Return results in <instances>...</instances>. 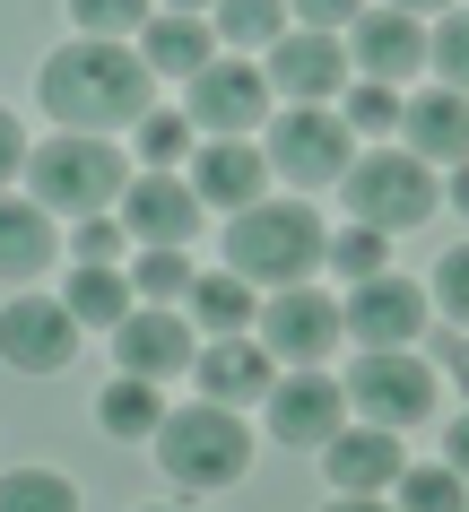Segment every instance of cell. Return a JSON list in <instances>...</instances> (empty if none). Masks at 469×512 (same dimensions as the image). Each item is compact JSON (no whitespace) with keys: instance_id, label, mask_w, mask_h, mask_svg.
<instances>
[{"instance_id":"33","label":"cell","mask_w":469,"mask_h":512,"mask_svg":"<svg viewBox=\"0 0 469 512\" xmlns=\"http://www.w3.org/2000/svg\"><path fill=\"white\" fill-rule=\"evenodd\" d=\"M70 27L79 35H139L148 27V0H70Z\"/></svg>"},{"instance_id":"1","label":"cell","mask_w":469,"mask_h":512,"mask_svg":"<svg viewBox=\"0 0 469 512\" xmlns=\"http://www.w3.org/2000/svg\"><path fill=\"white\" fill-rule=\"evenodd\" d=\"M148 96H157V70L122 35H79L44 61V113L61 131H139Z\"/></svg>"},{"instance_id":"15","label":"cell","mask_w":469,"mask_h":512,"mask_svg":"<svg viewBox=\"0 0 469 512\" xmlns=\"http://www.w3.org/2000/svg\"><path fill=\"white\" fill-rule=\"evenodd\" d=\"M113 209H122V226H131V243H183V252H192V235H200V209H209V200L192 191V174L157 165V174H131Z\"/></svg>"},{"instance_id":"22","label":"cell","mask_w":469,"mask_h":512,"mask_svg":"<svg viewBox=\"0 0 469 512\" xmlns=\"http://www.w3.org/2000/svg\"><path fill=\"white\" fill-rule=\"evenodd\" d=\"M139 61L157 70V79H192L200 61H218V35L200 27V9H148V27H139Z\"/></svg>"},{"instance_id":"16","label":"cell","mask_w":469,"mask_h":512,"mask_svg":"<svg viewBox=\"0 0 469 512\" xmlns=\"http://www.w3.org/2000/svg\"><path fill=\"white\" fill-rule=\"evenodd\" d=\"M348 61H357L365 79H417L426 70V18H409V9H357V27H348Z\"/></svg>"},{"instance_id":"14","label":"cell","mask_w":469,"mask_h":512,"mask_svg":"<svg viewBox=\"0 0 469 512\" xmlns=\"http://www.w3.org/2000/svg\"><path fill=\"white\" fill-rule=\"evenodd\" d=\"M270 87L287 96V105H339V87H348V44H339L331 27H296V35H278L270 44Z\"/></svg>"},{"instance_id":"13","label":"cell","mask_w":469,"mask_h":512,"mask_svg":"<svg viewBox=\"0 0 469 512\" xmlns=\"http://www.w3.org/2000/svg\"><path fill=\"white\" fill-rule=\"evenodd\" d=\"M426 313H435V296L417 278H391V270L357 278V296L339 304V322H348L357 348H417L426 339Z\"/></svg>"},{"instance_id":"19","label":"cell","mask_w":469,"mask_h":512,"mask_svg":"<svg viewBox=\"0 0 469 512\" xmlns=\"http://www.w3.org/2000/svg\"><path fill=\"white\" fill-rule=\"evenodd\" d=\"M192 191L209 209H244L270 191V157L252 148V131H226V139H200L192 148Z\"/></svg>"},{"instance_id":"36","label":"cell","mask_w":469,"mask_h":512,"mask_svg":"<svg viewBox=\"0 0 469 512\" xmlns=\"http://www.w3.org/2000/svg\"><path fill=\"white\" fill-rule=\"evenodd\" d=\"M122 243H131L122 209H96V217H79V235H70V252H79V261H113Z\"/></svg>"},{"instance_id":"21","label":"cell","mask_w":469,"mask_h":512,"mask_svg":"<svg viewBox=\"0 0 469 512\" xmlns=\"http://www.w3.org/2000/svg\"><path fill=\"white\" fill-rule=\"evenodd\" d=\"M53 209H44V200H9V191H0V278H9V287H35V278L53 270Z\"/></svg>"},{"instance_id":"38","label":"cell","mask_w":469,"mask_h":512,"mask_svg":"<svg viewBox=\"0 0 469 512\" xmlns=\"http://www.w3.org/2000/svg\"><path fill=\"white\" fill-rule=\"evenodd\" d=\"M18 165H27V131H18V113L0 105V183H9Z\"/></svg>"},{"instance_id":"39","label":"cell","mask_w":469,"mask_h":512,"mask_svg":"<svg viewBox=\"0 0 469 512\" xmlns=\"http://www.w3.org/2000/svg\"><path fill=\"white\" fill-rule=\"evenodd\" d=\"M443 460H452V469H461V478H469V408H461V417H452V434H443Z\"/></svg>"},{"instance_id":"11","label":"cell","mask_w":469,"mask_h":512,"mask_svg":"<svg viewBox=\"0 0 469 512\" xmlns=\"http://www.w3.org/2000/svg\"><path fill=\"white\" fill-rule=\"evenodd\" d=\"M348 426V382H331L322 365H278L270 382V434L287 452H322Z\"/></svg>"},{"instance_id":"24","label":"cell","mask_w":469,"mask_h":512,"mask_svg":"<svg viewBox=\"0 0 469 512\" xmlns=\"http://www.w3.org/2000/svg\"><path fill=\"white\" fill-rule=\"evenodd\" d=\"M61 304L79 313V330H87V322H96V330H113V322H122V313L139 304V287H131L122 270H113V261H79V270H70V287H61Z\"/></svg>"},{"instance_id":"41","label":"cell","mask_w":469,"mask_h":512,"mask_svg":"<svg viewBox=\"0 0 469 512\" xmlns=\"http://www.w3.org/2000/svg\"><path fill=\"white\" fill-rule=\"evenodd\" d=\"M443 200H452V209H461V217H469V157H461V165H452V183H443Z\"/></svg>"},{"instance_id":"28","label":"cell","mask_w":469,"mask_h":512,"mask_svg":"<svg viewBox=\"0 0 469 512\" xmlns=\"http://www.w3.org/2000/svg\"><path fill=\"white\" fill-rule=\"evenodd\" d=\"M79 504V486L53 478V469H9L0 478V512H70Z\"/></svg>"},{"instance_id":"8","label":"cell","mask_w":469,"mask_h":512,"mask_svg":"<svg viewBox=\"0 0 469 512\" xmlns=\"http://www.w3.org/2000/svg\"><path fill=\"white\" fill-rule=\"evenodd\" d=\"M270 105H278L270 70H261V61H244V53H218V61H200L192 79H183V113H192V131H209V139L261 131V122H270Z\"/></svg>"},{"instance_id":"4","label":"cell","mask_w":469,"mask_h":512,"mask_svg":"<svg viewBox=\"0 0 469 512\" xmlns=\"http://www.w3.org/2000/svg\"><path fill=\"white\" fill-rule=\"evenodd\" d=\"M131 157L113 148V131H53L27 148V200H44L53 217H96L122 200Z\"/></svg>"},{"instance_id":"9","label":"cell","mask_w":469,"mask_h":512,"mask_svg":"<svg viewBox=\"0 0 469 512\" xmlns=\"http://www.w3.org/2000/svg\"><path fill=\"white\" fill-rule=\"evenodd\" d=\"M70 356H79V313L61 296L18 287V296L0 304V365L9 374H61Z\"/></svg>"},{"instance_id":"20","label":"cell","mask_w":469,"mask_h":512,"mask_svg":"<svg viewBox=\"0 0 469 512\" xmlns=\"http://www.w3.org/2000/svg\"><path fill=\"white\" fill-rule=\"evenodd\" d=\"M400 131H409V148H417L426 165H461V157H469V96L435 79L426 96L400 105Z\"/></svg>"},{"instance_id":"25","label":"cell","mask_w":469,"mask_h":512,"mask_svg":"<svg viewBox=\"0 0 469 512\" xmlns=\"http://www.w3.org/2000/svg\"><path fill=\"white\" fill-rule=\"evenodd\" d=\"M157 417H166V391H157L148 374H122V382H105V391H96V426L122 434V443H148V434H157Z\"/></svg>"},{"instance_id":"5","label":"cell","mask_w":469,"mask_h":512,"mask_svg":"<svg viewBox=\"0 0 469 512\" xmlns=\"http://www.w3.org/2000/svg\"><path fill=\"white\" fill-rule=\"evenodd\" d=\"M339 200H348V217L400 235V226H426V217H435L443 183H435V165L417 157V148H365V157H348V174H339Z\"/></svg>"},{"instance_id":"40","label":"cell","mask_w":469,"mask_h":512,"mask_svg":"<svg viewBox=\"0 0 469 512\" xmlns=\"http://www.w3.org/2000/svg\"><path fill=\"white\" fill-rule=\"evenodd\" d=\"M443 365H452V382H461V400H469V330H452V348H443Z\"/></svg>"},{"instance_id":"43","label":"cell","mask_w":469,"mask_h":512,"mask_svg":"<svg viewBox=\"0 0 469 512\" xmlns=\"http://www.w3.org/2000/svg\"><path fill=\"white\" fill-rule=\"evenodd\" d=\"M166 9H209V0H166Z\"/></svg>"},{"instance_id":"32","label":"cell","mask_w":469,"mask_h":512,"mask_svg":"<svg viewBox=\"0 0 469 512\" xmlns=\"http://www.w3.org/2000/svg\"><path fill=\"white\" fill-rule=\"evenodd\" d=\"M426 70L469 96V9H443V27L426 35Z\"/></svg>"},{"instance_id":"18","label":"cell","mask_w":469,"mask_h":512,"mask_svg":"<svg viewBox=\"0 0 469 512\" xmlns=\"http://www.w3.org/2000/svg\"><path fill=\"white\" fill-rule=\"evenodd\" d=\"M409 469V452H400V434L391 426H339L331 443H322V478L339 486V495H391V478Z\"/></svg>"},{"instance_id":"31","label":"cell","mask_w":469,"mask_h":512,"mask_svg":"<svg viewBox=\"0 0 469 512\" xmlns=\"http://www.w3.org/2000/svg\"><path fill=\"white\" fill-rule=\"evenodd\" d=\"M339 113H348V131H365V139L400 131V96H391V79H357V87H339Z\"/></svg>"},{"instance_id":"3","label":"cell","mask_w":469,"mask_h":512,"mask_svg":"<svg viewBox=\"0 0 469 512\" xmlns=\"http://www.w3.org/2000/svg\"><path fill=\"white\" fill-rule=\"evenodd\" d=\"M157 469H166L174 495H226V486L252 469V426H244V408H226L200 391L192 408H166L157 417Z\"/></svg>"},{"instance_id":"26","label":"cell","mask_w":469,"mask_h":512,"mask_svg":"<svg viewBox=\"0 0 469 512\" xmlns=\"http://www.w3.org/2000/svg\"><path fill=\"white\" fill-rule=\"evenodd\" d=\"M209 9H218V44L235 53H270L287 35V0H209Z\"/></svg>"},{"instance_id":"7","label":"cell","mask_w":469,"mask_h":512,"mask_svg":"<svg viewBox=\"0 0 469 512\" xmlns=\"http://www.w3.org/2000/svg\"><path fill=\"white\" fill-rule=\"evenodd\" d=\"M261 157H270V183L339 191L348 157H357V131H348V113H331V105H287V113H270Z\"/></svg>"},{"instance_id":"35","label":"cell","mask_w":469,"mask_h":512,"mask_svg":"<svg viewBox=\"0 0 469 512\" xmlns=\"http://www.w3.org/2000/svg\"><path fill=\"white\" fill-rule=\"evenodd\" d=\"M426 296L443 304V322H452V330H469V243L435 261V287H426Z\"/></svg>"},{"instance_id":"30","label":"cell","mask_w":469,"mask_h":512,"mask_svg":"<svg viewBox=\"0 0 469 512\" xmlns=\"http://www.w3.org/2000/svg\"><path fill=\"white\" fill-rule=\"evenodd\" d=\"M391 495H400L409 512H452V504H469V478L452 469V460H443V469H400Z\"/></svg>"},{"instance_id":"23","label":"cell","mask_w":469,"mask_h":512,"mask_svg":"<svg viewBox=\"0 0 469 512\" xmlns=\"http://www.w3.org/2000/svg\"><path fill=\"white\" fill-rule=\"evenodd\" d=\"M183 313H192L200 330H252V313H261V287H252L244 270H200L192 296H183Z\"/></svg>"},{"instance_id":"10","label":"cell","mask_w":469,"mask_h":512,"mask_svg":"<svg viewBox=\"0 0 469 512\" xmlns=\"http://www.w3.org/2000/svg\"><path fill=\"white\" fill-rule=\"evenodd\" d=\"M252 330H261V348H270L278 365H322V356L348 339L339 304H331V296H313V278H296V287H270V304L252 313Z\"/></svg>"},{"instance_id":"17","label":"cell","mask_w":469,"mask_h":512,"mask_svg":"<svg viewBox=\"0 0 469 512\" xmlns=\"http://www.w3.org/2000/svg\"><path fill=\"white\" fill-rule=\"evenodd\" d=\"M192 382L209 391V400L244 408V400H270V382H278V356L261 348V330H218V339H209V348L192 356Z\"/></svg>"},{"instance_id":"27","label":"cell","mask_w":469,"mask_h":512,"mask_svg":"<svg viewBox=\"0 0 469 512\" xmlns=\"http://www.w3.org/2000/svg\"><path fill=\"white\" fill-rule=\"evenodd\" d=\"M192 261H183V243H139V270H131V287H139V304H183L192 296Z\"/></svg>"},{"instance_id":"37","label":"cell","mask_w":469,"mask_h":512,"mask_svg":"<svg viewBox=\"0 0 469 512\" xmlns=\"http://www.w3.org/2000/svg\"><path fill=\"white\" fill-rule=\"evenodd\" d=\"M357 9H365V0H287V18H296V27H357Z\"/></svg>"},{"instance_id":"2","label":"cell","mask_w":469,"mask_h":512,"mask_svg":"<svg viewBox=\"0 0 469 512\" xmlns=\"http://www.w3.org/2000/svg\"><path fill=\"white\" fill-rule=\"evenodd\" d=\"M322 252H331V235L313 217V191H296V200L261 191L244 209H226V270H244L252 287H296L322 270Z\"/></svg>"},{"instance_id":"34","label":"cell","mask_w":469,"mask_h":512,"mask_svg":"<svg viewBox=\"0 0 469 512\" xmlns=\"http://www.w3.org/2000/svg\"><path fill=\"white\" fill-rule=\"evenodd\" d=\"M139 157L148 165L192 157V113H139Z\"/></svg>"},{"instance_id":"42","label":"cell","mask_w":469,"mask_h":512,"mask_svg":"<svg viewBox=\"0 0 469 512\" xmlns=\"http://www.w3.org/2000/svg\"><path fill=\"white\" fill-rule=\"evenodd\" d=\"M391 9H409V18H443L452 0H391Z\"/></svg>"},{"instance_id":"12","label":"cell","mask_w":469,"mask_h":512,"mask_svg":"<svg viewBox=\"0 0 469 512\" xmlns=\"http://www.w3.org/2000/svg\"><path fill=\"white\" fill-rule=\"evenodd\" d=\"M113 356H122V374L174 382V374H192V356H200V322L183 304H131L113 322Z\"/></svg>"},{"instance_id":"29","label":"cell","mask_w":469,"mask_h":512,"mask_svg":"<svg viewBox=\"0 0 469 512\" xmlns=\"http://www.w3.org/2000/svg\"><path fill=\"white\" fill-rule=\"evenodd\" d=\"M322 261H331L339 278H348V287H357V278H374V270H391V235L383 226H348V235H331V252H322Z\"/></svg>"},{"instance_id":"6","label":"cell","mask_w":469,"mask_h":512,"mask_svg":"<svg viewBox=\"0 0 469 512\" xmlns=\"http://www.w3.org/2000/svg\"><path fill=\"white\" fill-rule=\"evenodd\" d=\"M435 408H443V374L417 348H357V365H348V417L409 434Z\"/></svg>"}]
</instances>
